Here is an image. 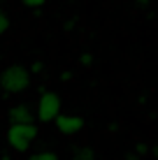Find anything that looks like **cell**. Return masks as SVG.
<instances>
[{
	"label": "cell",
	"mask_w": 158,
	"mask_h": 160,
	"mask_svg": "<svg viewBox=\"0 0 158 160\" xmlns=\"http://www.w3.org/2000/svg\"><path fill=\"white\" fill-rule=\"evenodd\" d=\"M0 86L7 93H21L30 86V72L26 68H21V65H9L0 74Z\"/></svg>",
	"instance_id": "obj_1"
},
{
	"label": "cell",
	"mask_w": 158,
	"mask_h": 160,
	"mask_svg": "<svg viewBox=\"0 0 158 160\" xmlns=\"http://www.w3.org/2000/svg\"><path fill=\"white\" fill-rule=\"evenodd\" d=\"M37 128L35 123H12L7 130V142L14 151H28V146L35 142Z\"/></svg>",
	"instance_id": "obj_2"
},
{
	"label": "cell",
	"mask_w": 158,
	"mask_h": 160,
	"mask_svg": "<svg viewBox=\"0 0 158 160\" xmlns=\"http://www.w3.org/2000/svg\"><path fill=\"white\" fill-rule=\"evenodd\" d=\"M61 114V100L56 93H42L40 102H37V118L42 123H49Z\"/></svg>",
	"instance_id": "obj_3"
},
{
	"label": "cell",
	"mask_w": 158,
	"mask_h": 160,
	"mask_svg": "<svg viewBox=\"0 0 158 160\" xmlns=\"http://www.w3.org/2000/svg\"><path fill=\"white\" fill-rule=\"evenodd\" d=\"M54 123H56V130L61 132V135H77V132L84 128V121L79 116H72V114H58V116L54 118Z\"/></svg>",
	"instance_id": "obj_4"
},
{
	"label": "cell",
	"mask_w": 158,
	"mask_h": 160,
	"mask_svg": "<svg viewBox=\"0 0 158 160\" xmlns=\"http://www.w3.org/2000/svg\"><path fill=\"white\" fill-rule=\"evenodd\" d=\"M9 121L12 123H33V112L26 104H16L9 109Z\"/></svg>",
	"instance_id": "obj_5"
},
{
	"label": "cell",
	"mask_w": 158,
	"mask_h": 160,
	"mask_svg": "<svg viewBox=\"0 0 158 160\" xmlns=\"http://www.w3.org/2000/svg\"><path fill=\"white\" fill-rule=\"evenodd\" d=\"M28 160H58V156L54 151H40V153H33Z\"/></svg>",
	"instance_id": "obj_6"
},
{
	"label": "cell",
	"mask_w": 158,
	"mask_h": 160,
	"mask_svg": "<svg viewBox=\"0 0 158 160\" xmlns=\"http://www.w3.org/2000/svg\"><path fill=\"white\" fill-rule=\"evenodd\" d=\"M74 160H93V151L91 148H77L74 151Z\"/></svg>",
	"instance_id": "obj_7"
},
{
	"label": "cell",
	"mask_w": 158,
	"mask_h": 160,
	"mask_svg": "<svg viewBox=\"0 0 158 160\" xmlns=\"http://www.w3.org/2000/svg\"><path fill=\"white\" fill-rule=\"evenodd\" d=\"M7 30H9V19H7V14H5V12H0V35L7 32Z\"/></svg>",
	"instance_id": "obj_8"
},
{
	"label": "cell",
	"mask_w": 158,
	"mask_h": 160,
	"mask_svg": "<svg viewBox=\"0 0 158 160\" xmlns=\"http://www.w3.org/2000/svg\"><path fill=\"white\" fill-rule=\"evenodd\" d=\"M26 7H40V5H44V0H23Z\"/></svg>",
	"instance_id": "obj_9"
},
{
	"label": "cell",
	"mask_w": 158,
	"mask_h": 160,
	"mask_svg": "<svg viewBox=\"0 0 158 160\" xmlns=\"http://www.w3.org/2000/svg\"><path fill=\"white\" fill-rule=\"evenodd\" d=\"M81 63L89 65V63H91V53H81Z\"/></svg>",
	"instance_id": "obj_10"
},
{
	"label": "cell",
	"mask_w": 158,
	"mask_h": 160,
	"mask_svg": "<svg viewBox=\"0 0 158 160\" xmlns=\"http://www.w3.org/2000/svg\"><path fill=\"white\" fill-rule=\"evenodd\" d=\"M40 70H42V63H40V60H37V63H33V72H40Z\"/></svg>",
	"instance_id": "obj_11"
}]
</instances>
